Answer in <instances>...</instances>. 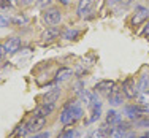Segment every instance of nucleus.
Masks as SVG:
<instances>
[{"label":"nucleus","mask_w":149,"mask_h":138,"mask_svg":"<svg viewBox=\"0 0 149 138\" xmlns=\"http://www.w3.org/2000/svg\"><path fill=\"white\" fill-rule=\"evenodd\" d=\"M83 118V108L79 107V102L78 100H72L65 105V108L60 113V122L63 125H72L76 121Z\"/></svg>","instance_id":"obj_1"},{"label":"nucleus","mask_w":149,"mask_h":138,"mask_svg":"<svg viewBox=\"0 0 149 138\" xmlns=\"http://www.w3.org/2000/svg\"><path fill=\"white\" fill-rule=\"evenodd\" d=\"M45 124H46V118H45V116L32 114L30 119L26 122V125H27L29 133H37V132H40V130L45 127Z\"/></svg>","instance_id":"obj_2"},{"label":"nucleus","mask_w":149,"mask_h":138,"mask_svg":"<svg viewBox=\"0 0 149 138\" xmlns=\"http://www.w3.org/2000/svg\"><path fill=\"white\" fill-rule=\"evenodd\" d=\"M60 19H62V13L57 8H49L43 13V21L48 26H56L60 22Z\"/></svg>","instance_id":"obj_3"},{"label":"nucleus","mask_w":149,"mask_h":138,"mask_svg":"<svg viewBox=\"0 0 149 138\" xmlns=\"http://www.w3.org/2000/svg\"><path fill=\"white\" fill-rule=\"evenodd\" d=\"M94 2L95 0H79V3H78V16L84 17L89 15L92 8H94Z\"/></svg>","instance_id":"obj_4"},{"label":"nucleus","mask_w":149,"mask_h":138,"mask_svg":"<svg viewBox=\"0 0 149 138\" xmlns=\"http://www.w3.org/2000/svg\"><path fill=\"white\" fill-rule=\"evenodd\" d=\"M108 100H109V103L111 105H120L122 103V100H124V92H122V89H119V87H113L111 89V92L108 94Z\"/></svg>","instance_id":"obj_5"},{"label":"nucleus","mask_w":149,"mask_h":138,"mask_svg":"<svg viewBox=\"0 0 149 138\" xmlns=\"http://www.w3.org/2000/svg\"><path fill=\"white\" fill-rule=\"evenodd\" d=\"M148 15H149V10L146 8V6H136V10H135V16L132 19V24L133 26H138L140 22H143V21L146 19Z\"/></svg>","instance_id":"obj_6"},{"label":"nucleus","mask_w":149,"mask_h":138,"mask_svg":"<svg viewBox=\"0 0 149 138\" xmlns=\"http://www.w3.org/2000/svg\"><path fill=\"white\" fill-rule=\"evenodd\" d=\"M125 113H127V116H129L130 119H135V121H138V119H141L143 118V114L146 111H144V108H141V107H135V105H132V107H127L125 108Z\"/></svg>","instance_id":"obj_7"},{"label":"nucleus","mask_w":149,"mask_h":138,"mask_svg":"<svg viewBox=\"0 0 149 138\" xmlns=\"http://www.w3.org/2000/svg\"><path fill=\"white\" fill-rule=\"evenodd\" d=\"M122 92L127 95L129 98H133V97H136V94H138V91L135 89V81L133 79H125L122 83Z\"/></svg>","instance_id":"obj_8"},{"label":"nucleus","mask_w":149,"mask_h":138,"mask_svg":"<svg viewBox=\"0 0 149 138\" xmlns=\"http://www.w3.org/2000/svg\"><path fill=\"white\" fill-rule=\"evenodd\" d=\"M135 98H136V105H138V107L144 108V111L149 113V92L148 91L138 92Z\"/></svg>","instance_id":"obj_9"},{"label":"nucleus","mask_w":149,"mask_h":138,"mask_svg":"<svg viewBox=\"0 0 149 138\" xmlns=\"http://www.w3.org/2000/svg\"><path fill=\"white\" fill-rule=\"evenodd\" d=\"M54 111V103H49V102H45L43 105H40V107L35 108L33 114H38V116H45V118H48L51 113Z\"/></svg>","instance_id":"obj_10"},{"label":"nucleus","mask_w":149,"mask_h":138,"mask_svg":"<svg viewBox=\"0 0 149 138\" xmlns=\"http://www.w3.org/2000/svg\"><path fill=\"white\" fill-rule=\"evenodd\" d=\"M127 132H129V124L119 122L116 127H113V129H111V137H114V138H124Z\"/></svg>","instance_id":"obj_11"},{"label":"nucleus","mask_w":149,"mask_h":138,"mask_svg":"<svg viewBox=\"0 0 149 138\" xmlns=\"http://www.w3.org/2000/svg\"><path fill=\"white\" fill-rule=\"evenodd\" d=\"M5 48H6V51H8L10 54H15V52H17L21 49V38H16V37L8 38V40H6V43H5Z\"/></svg>","instance_id":"obj_12"},{"label":"nucleus","mask_w":149,"mask_h":138,"mask_svg":"<svg viewBox=\"0 0 149 138\" xmlns=\"http://www.w3.org/2000/svg\"><path fill=\"white\" fill-rule=\"evenodd\" d=\"M114 81H109V79H105V81H100V83L95 84V91L97 92H103V94H109L111 89L114 87Z\"/></svg>","instance_id":"obj_13"},{"label":"nucleus","mask_w":149,"mask_h":138,"mask_svg":"<svg viewBox=\"0 0 149 138\" xmlns=\"http://www.w3.org/2000/svg\"><path fill=\"white\" fill-rule=\"evenodd\" d=\"M119 122H120V114L119 113L114 111V109L108 111V114H106V125H109L113 129V127H116Z\"/></svg>","instance_id":"obj_14"},{"label":"nucleus","mask_w":149,"mask_h":138,"mask_svg":"<svg viewBox=\"0 0 149 138\" xmlns=\"http://www.w3.org/2000/svg\"><path fill=\"white\" fill-rule=\"evenodd\" d=\"M70 76H73V72L68 67H62V68H59L57 73H56V79L57 81H67Z\"/></svg>","instance_id":"obj_15"},{"label":"nucleus","mask_w":149,"mask_h":138,"mask_svg":"<svg viewBox=\"0 0 149 138\" xmlns=\"http://www.w3.org/2000/svg\"><path fill=\"white\" fill-rule=\"evenodd\" d=\"M91 108H92V116L89 119V122H95L98 118H100V111H102V105L98 100H94L91 103Z\"/></svg>","instance_id":"obj_16"},{"label":"nucleus","mask_w":149,"mask_h":138,"mask_svg":"<svg viewBox=\"0 0 149 138\" xmlns=\"http://www.w3.org/2000/svg\"><path fill=\"white\" fill-rule=\"evenodd\" d=\"M108 135H111V129H108V125L105 124L103 127H98L91 135V138H108Z\"/></svg>","instance_id":"obj_17"},{"label":"nucleus","mask_w":149,"mask_h":138,"mask_svg":"<svg viewBox=\"0 0 149 138\" xmlns=\"http://www.w3.org/2000/svg\"><path fill=\"white\" fill-rule=\"evenodd\" d=\"M59 33H60V32L56 29V27H51V29H48V30L43 32L41 38H43V41H51V40H54V38H57Z\"/></svg>","instance_id":"obj_18"},{"label":"nucleus","mask_w":149,"mask_h":138,"mask_svg":"<svg viewBox=\"0 0 149 138\" xmlns=\"http://www.w3.org/2000/svg\"><path fill=\"white\" fill-rule=\"evenodd\" d=\"M60 95V91L59 89H52L51 92H48V94L45 95V102H49V103H54L56 100H57V97Z\"/></svg>","instance_id":"obj_19"},{"label":"nucleus","mask_w":149,"mask_h":138,"mask_svg":"<svg viewBox=\"0 0 149 138\" xmlns=\"http://www.w3.org/2000/svg\"><path fill=\"white\" fill-rule=\"evenodd\" d=\"M148 87H149V78L144 75V76H141V79H140V84H138V91H140V92L148 91Z\"/></svg>","instance_id":"obj_20"},{"label":"nucleus","mask_w":149,"mask_h":138,"mask_svg":"<svg viewBox=\"0 0 149 138\" xmlns=\"http://www.w3.org/2000/svg\"><path fill=\"white\" fill-rule=\"evenodd\" d=\"M132 2H133V0H111L113 5H119V6H122V8L130 6V5H132Z\"/></svg>","instance_id":"obj_21"},{"label":"nucleus","mask_w":149,"mask_h":138,"mask_svg":"<svg viewBox=\"0 0 149 138\" xmlns=\"http://www.w3.org/2000/svg\"><path fill=\"white\" fill-rule=\"evenodd\" d=\"M59 138H74V130H65L59 135Z\"/></svg>","instance_id":"obj_22"},{"label":"nucleus","mask_w":149,"mask_h":138,"mask_svg":"<svg viewBox=\"0 0 149 138\" xmlns=\"http://www.w3.org/2000/svg\"><path fill=\"white\" fill-rule=\"evenodd\" d=\"M6 54H8V51H6L5 45H0V62H2L3 59L6 57Z\"/></svg>","instance_id":"obj_23"},{"label":"nucleus","mask_w":149,"mask_h":138,"mask_svg":"<svg viewBox=\"0 0 149 138\" xmlns=\"http://www.w3.org/2000/svg\"><path fill=\"white\" fill-rule=\"evenodd\" d=\"M11 6V0H0V10H5Z\"/></svg>","instance_id":"obj_24"},{"label":"nucleus","mask_w":149,"mask_h":138,"mask_svg":"<svg viewBox=\"0 0 149 138\" xmlns=\"http://www.w3.org/2000/svg\"><path fill=\"white\" fill-rule=\"evenodd\" d=\"M32 138H49V133L48 132H37L32 135Z\"/></svg>","instance_id":"obj_25"},{"label":"nucleus","mask_w":149,"mask_h":138,"mask_svg":"<svg viewBox=\"0 0 149 138\" xmlns=\"http://www.w3.org/2000/svg\"><path fill=\"white\" fill-rule=\"evenodd\" d=\"M76 35H78V32H76V30H68V32H65V35H63V37L68 38V40H72L73 37H76Z\"/></svg>","instance_id":"obj_26"},{"label":"nucleus","mask_w":149,"mask_h":138,"mask_svg":"<svg viewBox=\"0 0 149 138\" xmlns=\"http://www.w3.org/2000/svg\"><path fill=\"white\" fill-rule=\"evenodd\" d=\"M51 2H52V0H40L37 5L40 6V8H45V5H51Z\"/></svg>","instance_id":"obj_27"},{"label":"nucleus","mask_w":149,"mask_h":138,"mask_svg":"<svg viewBox=\"0 0 149 138\" xmlns=\"http://www.w3.org/2000/svg\"><path fill=\"white\" fill-rule=\"evenodd\" d=\"M19 2V5H30V3H33V0H17Z\"/></svg>","instance_id":"obj_28"},{"label":"nucleus","mask_w":149,"mask_h":138,"mask_svg":"<svg viewBox=\"0 0 149 138\" xmlns=\"http://www.w3.org/2000/svg\"><path fill=\"white\" fill-rule=\"evenodd\" d=\"M6 24H8V21H6L3 16H0V27H5Z\"/></svg>","instance_id":"obj_29"},{"label":"nucleus","mask_w":149,"mask_h":138,"mask_svg":"<svg viewBox=\"0 0 149 138\" xmlns=\"http://www.w3.org/2000/svg\"><path fill=\"white\" fill-rule=\"evenodd\" d=\"M13 21H15V22H17V24H22V22H26V17H22V16H21V17H15Z\"/></svg>","instance_id":"obj_30"},{"label":"nucleus","mask_w":149,"mask_h":138,"mask_svg":"<svg viewBox=\"0 0 149 138\" xmlns=\"http://www.w3.org/2000/svg\"><path fill=\"white\" fill-rule=\"evenodd\" d=\"M143 33H144V35H149V21H148V24H146V27H144V30H143Z\"/></svg>","instance_id":"obj_31"},{"label":"nucleus","mask_w":149,"mask_h":138,"mask_svg":"<svg viewBox=\"0 0 149 138\" xmlns=\"http://www.w3.org/2000/svg\"><path fill=\"white\" fill-rule=\"evenodd\" d=\"M140 138H149V133H144V135H141Z\"/></svg>","instance_id":"obj_32"},{"label":"nucleus","mask_w":149,"mask_h":138,"mask_svg":"<svg viewBox=\"0 0 149 138\" xmlns=\"http://www.w3.org/2000/svg\"><path fill=\"white\" fill-rule=\"evenodd\" d=\"M60 2H62V3H65V5H67V3H68V0H60Z\"/></svg>","instance_id":"obj_33"}]
</instances>
